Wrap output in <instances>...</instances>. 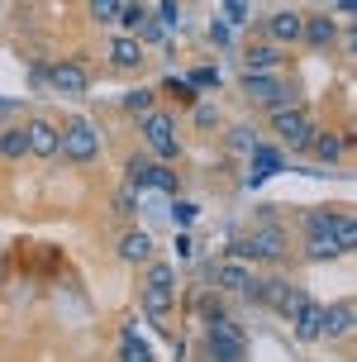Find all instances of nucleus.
Returning <instances> with one entry per match:
<instances>
[{
	"instance_id": "bb28decb",
	"label": "nucleus",
	"mask_w": 357,
	"mask_h": 362,
	"mask_svg": "<svg viewBox=\"0 0 357 362\" xmlns=\"http://www.w3.org/2000/svg\"><path fill=\"white\" fill-rule=\"evenodd\" d=\"M86 10L95 24H115L119 19V0H86Z\"/></svg>"
},
{
	"instance_id": "412c9836",
	"label": "nucleus",
	"mask_w": 357,
	"mask_h": 362,
	"mask_svg": "<svg viewBox=\"0 0 357 362\" xmlns=\"http://www.w3.org/2000/svg\"><path fill=\"white\" fill-rule=\"evenodd\" d=\"M248 163H252V181H262L267 172H281V153H276V148L252 144V148H248Z\"/></svg>"
},
{
	"instance_id": "b1692460",
	"label": "nucleus",
	"mask_w": 357,
	"mask_h": 362,
	"mask_svg": "<svg viewBox=\"0 0 357 362\" xmlns=\"http://www.w3.org/2000/svg\"><path fill=\"white\" fill-rule=\"evenodd\" d=\"M343 248H339V238H329V234H320V238H305V257L310 262H334Z\"/></svg>"
},
{
	"instance_id": "9b49d317",
	"label": "nucleus",
	"mask_w": 357,
	"mask_h": 362,
	"mask_svg": "<svg viewBox=\"0 0 357 362\" xmlns=\"http://www.w3.org/2000/svg\"><path fill=\"white\" fill-rule=\"evenodd\" d=\"M186 310H191L196 320H205V325L219 320V315H229V310H224V291L214 286V281H200V286L186 296Z\"/></svg>"
},
{
	"instance_id": "f704fd0d",
	"label": "nucleus",
	"mask_w": 357,
	"mask_h": 362,
	"mask_svg": "<svg viewBox=\"0 0 357 362\" xmlns=\"http://www.w3.org/2000/svg\"><path fill=\"white\" fill-rule=\"evenodd\" d=\"M224 10H229V24H243L248 19V0H224Z\"/></svg>"
},
{
	"instance_id": "c9c22d12",
	"label": "nucleus",
	"mask_w": 357,
	"mask_h": 362,
	"mask_svg": "<svg viewBox=\"0 0 357 362\" xmlns=\"http://www.w3.org/2000/svg\"><path fill=\"white\" fill-rule=\"evenodd\" d=\"M115 210L129 215V210H134V191H119V196H115Z\"/></svg>"
},
{
	"instance_id": "dca6fc26",
	"label": "nucleus",
	"mask_w": 357,
	"mask_h": 362,
	"mask_svg": "<svg viewBox=\"0 0 357 362\" xmlns=\"http://www.w3.org/2000/svg\"><path fill=\"white\" fill-rule=\"evenodd\" d=\"M243 72H281V43H248Z\"/></svg>"
},
{
	"instance_id": "f8f14e48",
	"label": "nucleus",
	"mask_w": 357,
	"mask_h": 362,
	"mask_svg": "<svg viewBox=\"0 0 357 362\" xmlns=\"http://www.w3.org/2000/svg\"><path fill=\"white\" fill-rule=\"evenodd\" d=\"M24 139H29V153H34V158H57L62 129H57L53 119H29V124H24Z\"/></svg>"
},
{
	"instance_id": "423d86ee",
	"label": "nucleus",
	"mask_w": 357,
	"mask_h": 362,
	"mask_svg": "<svg viewBox=\"0 0 357 362\" xmlns=\"http://www.w3.org/2000/svg\"><path fill=\"white\" fill-rule=\"evenodd\" d=\"M271 129H276V139H281L291 153H305V148H310V139H315V119H310L300 105L271 110Z\"/></svg>"
},
{
	"instance_id": "473e14b6",
	"label": "nucleus",
	"mask_w": 357,
	"mask_h": 362,
	"mask_svg": "<svg viewBox=\"0 0 357 362\" xmlns=\"http://www.w3.org/2000/svg\"><path fill=\"white\" fill-rule=\"evenodd\" d=\"M124 105H129V110H139V115H143V110H153V90H129Z\"/></svg>"
},
{
	"instance_id": "cd10ccee",
	"label": "nucleus",
	"mask_w": 357,
	"mask_h": 362,
	"mask_svg": "<svg viewBox=\"0 0 357 362\" xmlns=\"http://www.w3.org/2000/svg\"><path fill=\"white\" fill-rule=\"evenodd\" d=\"M148 19V10H143L139 0H129V5H119V24H124L129 34H139V24Z\"/></svg>"
},
{
	"instance_id": "20e7f679",
	"label": "nucleus",
	"mask_w": 357,
	"mask_h": 362,
	"mask_svg": "<svg viewBox=\"0 0 357 362\" xmlns=\"http://www.w3.org/2000/svg\"><path fill=\"white\" fill-rule=\"evenodd\" d=\"M139 129H143V139H148V148L158 153L162 163H172V158L181 153L177 119H172L167 110H143V115H139Z\"/></svg>"
},
{
	"instance_id": "2f4dec72",
	"label": "nucleus",
	"mask_w": 357,
	"mask_h": 362,
	"mask_svg": "<svg viewBox=\"0 0 357 362\" xmlns=\"http://www.w3.org/2000/svg\"><path fill=\"white\" fill-rule=\"evenodd\" d=\"M210 38L219 43V48H229V43H233V29H229V19H210Z\"/></svg>"
},
{
	"instance_id": "a211bd4d",
	"label": "nucleus",
	"mask_w": 357,
	"mask_h": 362,
	"mask_svg": "<svg viewBox=\"0 0 357 362\" xmlns=\"http://www.w3.org/2000/svg\"><path fill=\"white\" fill-rule=\"evenodd\" d=\"M310 153H315L320 163H343V158H348V139H343V134H334V129H315Z\"/></svg>"
},
{
	"instance_id": "393cba45",
	"label": "nucleus",
	"mask_w": 357,
	"mask_h": 362,
	"mask_svg": "<svg viewBox=\"0 0 357 362\" xmlns=\"http://www.w3.org/2000/svg\"><path fill=\"white\" fill-rule=\"evenodd\" d=\"M143 267H148V276H143V286H162V291H177V272L167 267V262H153V257H148Z\"/></svg>"
},
{
	"instance_id": "f3484780",
	"label": "nucleus",
	"mask_w": 357,
	"mask_h": 362,
	"mask_svg": "<svg viewBox=\"0 0 357 362\" xmlns=\"http://www.w3.org/2000/svg\"><path fill=\"white\" fill-rule=\"evenodd\" d=\"M115 248H119V257H124V262H134V267H143V262L153 257V234H148V229H124Z\"/></svg>"
},
{
	"instance_id": "9d476101",
	"label": "nucleus",
	"mask_w": 357,
	"mask_h": 362,
	"mask_svg": "<svg viewBox=\"0 0 357 362\" xmlns=\"http://www.w3.org/2000/svg\"><path fill=\"white\" fill-rule=\"evenodd\" d=\"M300 43H305V48H320V53H329V48L339 43V19L329 15V10L310 15V19H305V29H300Z\"/></svg>"
},
{
	"instance_id": "aec40b11",
	"label": "nucleus",
	"mask_w": 357,
	"mask_h": 362,
	"mask_svg": "<svg viewBox=\"0 0 357 362\" xmlns=\"http://www.w3.org/2000/svg\"><path fill=\"white\" fill-rule=\"evenodd\" d=\"M172 305H177V291H162V286H143V315L148 320H167L172 315Z\"/></svg>"
},
{
	"instance_id": "c85d7f7f",
	"label": "nucleus",
	"mask_w": 357,
	"mask_h": 362,
	"mask_svg": "<svg viewBox=\"0 0 357 362\" xmlns=\"http://www.w3.org/2000/svg\"><path fill=\"white\" fill-rule=\"evenodd\" d=\"M158 24L162 29H181V5L177 0H162L158 5Z\"/></svg>"
},
{
	"instance_id": "7c9ffc66",
	"label": "nucleus",
	"mask_w": 357,
	"mask_h": 362,
	"mask_svg": "<svg viewBox=\"0 0 357 362\" xmlns=\"http://www.w3.org/2000/svg\"><path fill=\"white\" fill-rule=\"evenodd\" d=\"M191 86L196 90H214L219 86V72H214V67H196V72H191Z\"/></svg>"
},
{
	"instance_id": "2eb2a0df",
	"label": "nucleus",
	"mask_w": 357,
	"mask_h": 362,
	"mask_svg": "<svg viewBox=\"0 0 357 362\" xmlns=\"http://www.w3.org/2000/svg\"><path fill=\"white\" fill-rule=\"evenodd\" d=\"M353 329V300H339V305L320 310V339H343Z\"/></svg>"
},
{
	"instance_id": "5701e85b",
	"label": "nucleus",
	"mask_w": 357,
	"mask_h": 362,
	"mask_svg": "<svg viewBox=\"0 0 357 362\" xmlns=\"http://www.w3.org/2000/svg\"><path fill=\"white\" fill-rule=\"evenodd\" d=\"M29 153V139H24V124H10L5 134H0V158L5 163H19Z\"/></svg>"
},
{
	"instance_id": "a878e982",
	"label": "nucleus",
	"mask_w": 357,
	"mask_h": 362,
	"mask_svg": "<svg viewBox=\"0 0 357 362\" xmlns=\"http://www.w3.org/2000/svg\"><path fill=\"white\" fill-rule=\"evenodd\" d=\"M115 358H124V362H153V348L143 344V339H134V334H124V344H119Z\"/></svg>"
},
{
	"instance_id": "39448f33",
	"label": "nucleus",
	"mask_w": 357,
	"mask_h": 362,
	"mask_svg": "<svg viewBox=\"0 0 357 362\" xmlns=\"http://www.w3.org/2000/svg\"><path fill=\"white\" fill-rule=\"evenodd\" d=\"M300 224H305V238L329 234V238H339L343 253L357 248V224H353V215H343V210H305Z\"/></svg>"
},
{
	"instance_id": "f257e3e1",
	"label": "nucleus",
	"mask_w": 357,
	"mask_h": 362,
	"mask_svg": "<svg viewBox=\"0 0 357 362\" xmlns=\"http://www.w3.org/2000/svg\"><path fill=\"white\" fill-rule=\"evenodd\" d=\"M243 95L262 110H281V105H300V86L286 81L281 72H243Z\"/></svg>"
},
{
	"instance_id": "72a5a7b5",
	"label": "nucleus",
	"mask_w": 357,
	"mask_h": 362,
	"mask_svg": "<svg viewBox=\"0 0 357 362\" xmlns=\"http://www.w3.org/2000/svg\"><path fill=\"white\" fill-rule=\"evenodd\" d=\"M196 124H200V129H214V124H219V110L200 100V105H196Z\"/></svg>"
},
{
	"instance_id": "1a4fd4ad",
	"label": "nucleus",
	"mask_w": 357,
	"mask_h": 362,
	"mask_svg": "<svg viewBox=\"0 0 357 362\" xmlns=\"http://www.w3.org/2000/svg\"><path fill=\"white\" fill-rule=\"evenodd\" d=\"M210 281L219 291H229V296H243V300H248L252 286H257V276L248 272V262H233V257H229V262H214V267H210Z\"/></svg>"
},
{
	"instance_id": "4468645a",
	"label": "nucleus",
	"mask_w": 357,
	"mask_h": 362,
	"mask_svg": "<svg viewBox=\"0 0 357 362\" xmlns=\"http://www.w3.org/2000/svg\"><path fill=\"white\" fill-rule=\"evenodd\" d=\"M300 29H305V15H300V10H276V15L267 19V34H271V43H281V48L300 43Z\"/></svg>"
},
{
	"instance_id": "ddd939ff",
	"label": "nucleus",
	"mask_w": 357,
	"mask_h": 362,
	"mask_svg": "<svg viewBox=\"0 0 357 362\" xmlns=\"http://www.w3.org/2000/svg\"><path fill=\"white\" fill-rule=\"evenodd\" d=\"M48 86L62 90V95H81L90 86V76L81 62H57V67H48Z\"/></svg>"
},
{
	"instance_id": "6e6552de",
	"label": "nucleus",
	"mask_w": 357,
	"mask_h": 362,
	"mask_svg": "<svg viewBox=\"0 0 357 362\" xmlns=\"http://www.w3.org/2000/svg\"><path fill=\"white\" fill-rule=\"evenodd\" d=\"M243 238H248L252 262H281L286 248H291V243H286V229H281V224H257V229H252V234H243Z\"/></svg>"
},
{
	"instance_id": "4be33fe9",
	"label": "nucleus",
	"mask_w": 357,
	"mask_h": 362,
	"mask_svg": "<svg viewBox=\"0 0 357 362\" xmlns=\"http://www.w3.org/2000/svg\"><path fill=\"white\" fill-rule=\"evenodd\" d=\"M320 310H324V305H315V300H310V305H305L300 315L291 320V325H295V339H300V344H315V339H320Z\"/></svg>"
},
{
	"instance_id": "0eeeda50",
	"label": "nucleus",
	"mask_w": 357,
	"mask_h": 362,
	"mask_svg": "<svg viewBox=\"0 0 357 362\" xmlns=\"http://www.w3.org/2000/svg\"><path fill=\"white\" fill-rule=\"evenodd\" d=\"M129 186L134 191H167V196H177V172L153 163V158H134L129 163Z\"/></svg>"
},
{
	"instance_id": "e433bc0d",
	"label": "nucleus",
	"mask_w": 357,
	"mask_h": 362,
	"mask_svg": "<svg viewBox=\"0 0 357 362\" xmlns=\"http://www.w3.org/2000/svg\"><path fill=\"white\" fill-rule=\"evenodd\" d=\"M353 5H357V0H334V15H343V19H353Z\"/></svg>"
},
{
	"instance_id": "6ab92c4d",
	"label": "nucleus",
	"mask_w": 357,
	"mask_h": 362,
	"mask_svg": "<svg viewBox=\"0 0 357 362\" xmlns=\"http://www.w3.org/2000/svg\"><path fill=\"white\" fill-rule=\"evenodd\" d=\"M110 67H119V72H139V67H143V43L134 34L115 38V43H110Z\"/></svg>"
},
{
	"instance_id": "c756f323",
	"label": "nucleus",
	"mask_w": 357,
	"mask_h": 362,
	"mask_svg": "<svg viewBox=\"0 0 357 362\" xmlns=\"http://www.w3.org/2000/svg\"><path fill=\"white\" fill-rule=\"evenodd\" d=\"M229 144L238 148V153H248V148L257 144V129H248V124H238V129H229Z\"/></svg>"
},
{
	"instance_id": "7ed1b4c3",
	"label": "nucleus",
	"mask_w": 357,
	"mask_h": 362,
	"mask_svg": "<svg viewBox=\"0 0 357 362\" xmlns=\"http://www.w3.org/2000/svg\"><path fill=\"white\" fill-rule=\"evenodd\" d=\"M57 153L67 158V163L86 167L100 158V129L90 124V119H67V129H62V144H57Z\"/></svg>"
},
{
	"instance_id": "f03ea898",
	"label": "nucleus",
	"mask_w": 357,
	"mask_h": 362,
	"mask_svg": "<svg viewBox=\"0 0 357 362\" xmlns=\"http://www.w3.org/2000/svg\"><path fill=\"white\" fill-rule=\"evenodd\" d=\"M205 344H210L214 362H243V358H248V334L233 325L229 315H219V320L205 325Z\"/></svg>"
}]
</instances>
